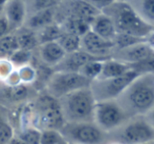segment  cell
Segmentation results:
<instances>
[{"instance_id": "6da1fadb", "label": "cell", "mask_w": 154, "mask_h": 144, "mask_svg": "<svg viewBox=\"0 0 154 144\" xmlns=\"http://www.w3.org/2000/svg\"><path fill=\"white\" fill-rule=\"evenodd\" d=\"M119 98L123 99L119 103L127 115L150 112L154 107V74L137 76Z\"/></svg>"}, {"instance_id": "7a4b0ae2", "label": "cell", "mask_w": 154, "mask_h": 144, "mask_svg": "<svg viewBox=\"0 0 154 144\" xmlns=\"http://www.w3.org/2000/svg\"><path fill=\"white\" fill-rule=\"evenodd\" d=\"M102 12L112 19L118 33L146 39V37L154 30L153 27L143 20L129 2L118 0Z\"/></svg>"}, {"instance_id": "3957f363", "label": "cell", "mask_w": 154, "mask_h": 144, "mask_svg": "<svg viewBox=\"0 0 154 144\" xmlns=\"http://www.w3.org/2000/svg\"><path fill=\"white\" fill-rule=\"evenodd\" d=\"M58 100L66 123L93 122L97 100L90 86L67 94Z\"/></svg>"}, {"instance_id": "277c9868", "label": "cell", "mask_w": 154, "mask_h": 144, "mask_svg": "<svg viewBox=\"0 0 154 144\" xmlns=\"http://www.w3.org/2000/svg\"><path fill=\"white\" fill-rule=\"evenodd\" d=\"M32 107V126L39 130H54L60 132L66 123L59 100L48 94L40 96Z\"/></svg>"}, {"instance_id": "5b68a950", "label": "cell", "mask_w": 154, "mask_h": 144, "mask_svg": "<svg viewBox=\"0 0 154 144\" xmlns=\"http://www.w3.org/2000/svg\"><path fill=\"white\" fill-rule=\"evenodd\" d=\"M90 84L91 81L86 79L80 73L55 71L49 76L46 87L48 95L56 99H60L67 94L90 86Z\"/></svg>"}, {"instance_id": "8992f818", "label": "cell", "mask_w": 154, "mask_h": 144, "mask_svg": "<svg viewBox=\"0 0 154 144\" xmlns=\"http://www.w3.org/2000/svg\"><path fill=\"white\" fill-rule=\"evenodd\" d=\"M137 76L140 75L136 72L130 69L120 77L94 80L90 84V88L97 101L116 100Z\"/></svg>"}, {"instance_id": "52a82bcc", "label": "cell", "mask_w": 154, "mask_h": 144, "mask_svg": "<svg viewBox=\"0 0 154 144\" xmlns=\"http://www.w3.org/2000/svg\"><path fill=\"white\" fill-rule=\"evenodd\" d=\"M127 116L116 100H102L95 103L93 122L102 130H112L122 125Z\"/></svg>"}, {"instance_id": "ba28073f", "label": "cell", "mask_w": 154, "mask_h": 144, "mask_svg": "<svg viewBox=\"0 0 154 144\" xmlns=\"http://www.w3.org/2000/svg\"><path fill=\"white\" fill-rule=\"evenodd\" d=\"M60 133L75 144H101L104 140L103 130L94 122L65 123Z\"/></svg>"}, {"instance_id": "9c48e42d", "label": "cell", "mask_w": 154, "mask_h": 144, "mask_svg": "<svg viewBox=\"0 0 154 144\" xmlns=\"http://www.w3.org/2000/svg\"><path fill=\"white\" fill-rule=\"evenodd\" d=\"M154 140V130L144 119H136L123 130L120 141L123 144H144Z\"/></svg>"}, {"instance_id": "30bf717a", "label": "cell", "mask_w": 154, "mask_h": 144, "mask_svg": "<svg viewBox=\"0 0 154 144\" xmlns=\"http://www.w3.org/2000/svg\"><path fill=\"white\" fill-rule=\"evenodd\" d=\"M81 49L99 59L110 58L116 51L113 41L106 40L90 30L81 37Z\"/></svg>"}, {"instance_id": "8fae6325", "label": "cell", "mask_w": 154, "mask_h": 144, "mask_svg": "<svg viewBox=\"0 0 154 144\" xmlns=\"http://www.w3.org/2000/svg\"><path fill=\"white\" fill-rule=\"evenodd\" d=\"M153 56L154 51L146 41H144V42L136 43V44L126 47V49L116 50L112 54L111 57L130 65L146 60V59L153 57Z\"/></svg>"}, {"instance_id": "7c38bea8", "label": "cell", "mask_w": 154, "mask_h": 144, "mask_svg": "<svg viewBox=\"0 0 154 144\" xmlns=\"http://www.w3.org/2000/svg\"><path fill=\"white\" fill-rule=\"evenodd\" d=\"M26 4L24 0H8L3 8V14L10 24L11 30L23 27L26 20Z\"/></svg>"}, {"instance_id": "4fadbf2b", "label": "cell", "mask_w": 154, "mask_h": 144, "mask_svg": "<svg viewBox=\"0 0 154 144\" xmlns=\"http://www.w3.org/2000/svg\"><path fill=\"white\" fill-rule=\"evenodd\" d=\"M95 59V57H92L88 53H86L83 50H79V51L72 52V53H68L65 55L63 60L57 66H55L56 71H63V72H75L79 73L80 69L83 67L85 63L88 61ZM99 59V58H97Z\"/></svg>"}, {"instance_id": "5bb4252c", "label": "cell", "mask_w": 154, "mask_h": 144, "mask_svg": "<svg viewBox=\"0 0 154 144\" xmlns=\"http://www.w3.org/2000/svg\"><path fill=\"white\" fill-rule=\"evenodd\" d=\"M90 30L106 40L113 41L116 35V29L112 19L105 13L100 12L90 23Z\"/></svg>"}, {"instance_id": "9a60e30c", "label": "cell", "mask_w": 154, "mask_h": 144, "mask_svg": "<svg viewBox=\"0 0 154 144\" xmlns=\"http://www.w3.org/2000/svg\"><path fill=\"white\" fill-rule=\"evenodd\" d=\"M39 54L43 63L51 67L57 66L66 55L65 51L57 41H51L40 44Z\"/></svg>"}, {"instance_id": "2e32d148", "label": "cell", "mask_w": 154, "mask_h": 144, "mask_svg": "<svg viewBox=\"0 0 154 144\" xmlns=\"http://www.w3.org/2000/svg\"><path fill=\"white\" fill-rule=\"evenodd\" d=\"M69 11V16L83 19L89 23H91L93 18L100 13L99 10H97L86 0H70Z\"/></svg>"}, {"instance_id": "e0dca14e", "label": "cell", "mask_w": 154, "mask_h": 144, "mask_svg": "<svg viewBox=\"0 0 154 144\" xmlns=\"http://www.w3.org/2000/svg\"><path fill=\"white\" fill-rule=\"evenodd\" d=\"M130 69H131L129 64L110 57L103 61V67H102L99 79H110V78L120 77L129 72Z\"/></svg>"}, {"instance_id": "ac0fdd59", "label": "cell", "mask_w": 154, "mask_h": 144, "mask_svg": "<svg viewBox=\"0 0 154 144\" xmlns=\"http://www.w3.org/2000/svg\"><path fill=\"white\" fill-rule=\"evenodd\" d=\"M17 42H18L19 50H24V51L32 52L35 47L39 46L38 37L37 33L29 27H20V29L15 30Z\"/></svg>"}, {"instance_id": "d6986e66", "label": "cell", "mask_w": 154, "mask_h": 144, "mask_svg": "<svg viewBox=\"0 0 154 144\" xmlns=\"http://www.w3.org/2000/svg\"><path fill=\"white\" fill-rule=\"evenodd\" d=\"M54 23V12L51 8L36 11L27 21V27L35 32Z\"/></svg>"}, {"instance_id": "ffe728a7", "label": "cell", "mask_w": 154, "mask_h": 144, "mask_svg": "<svg viewBox=\"0 0 154 144\" xmlns=\"http://www.w3.org/2000/svg\"><path fill=\"white\" fill-rule=\"evenodd\" d=\"M143 20L154 27V0H133L129 2Z\"/></svg>"}, {"instance_id": "44dd1931", "label": "cell", "mask_w": 154, "mask_h": 144, "mask_svg": "<svg viewBox=\"0 0 154 144\" xmlns=\"http://www.w3.org/2000/svg\"><path fill=\"white\" fill-rule=\"evenodd\" d=\"M57 42L61 45L66 54L81 50V37L66 30H62V33L58 38Z\"/></svg>"}, {"instance_id": "7402d4cb", "label": "cell", "mask_w": 154, "mask_h": 144, "mask_svg": "<svg viewBox=\"0 0 154 144\" xmlns=\"http://www.w3.org/2000/svg\"><path fill=\"white\" fill-rule=\"evenodd\" d=\"M105 59H92V60L88 61L87 63L83 65L79 73L82 76L88 79L89 81H94V80L99 79L100 75H101L102 67H103V61Z\"/></svg>"}, {"instance_id": "603a6c76", "label": "cell", "mask_w": 154, "mask_h": 144, "mask_svg": "<svg viewBox=\"0 0 154 144\" xmlns=\"http://www.w3.org/2000/svg\"><path fill=\"white\" fill-rule=\"evenodd\" d=\"M36 33H37V37H38L39 45H40L45 42L57 41L62 33V27L61 25H58L54 22L51 24L47 25V27H43V29L39 30Z\"/></svg>"}, {"instance_id": "cb8c5ba5", "label": "cell", "mask_w": 154, "mask_h": 144, "mask_svg": "<svg viewBox=\"0 0 154 144\" xmlns=\"http://www.w3.org/2000/svg\"><path fill=\"white\" fill-rule=\"evenodd\" d=\"M17 50H19V46L14 32L8 33V35L0 38V57L8 58Z\"/></svg>"}, {"instance_id": "d4e9b609", "label": "cell", "mask_w": 154, "mask_h": 144, "mask_svg": "<svg viewBox=\"0 0 154 144\" xmlns=\"http://www.w3.org/2000/svg\"><path fill=\"white\" fill-rule=\"evenodd\" d=\"M41 134H42V130L39 128L35 126H27V127L21 128L17 138H19L26 144H40Z\"/></svg>"}, {"instance_id": "484cf974", "label": "cell", "mask_w": 154, "mask_h": 144, "mask_svg": "<svg viewBox=\"0 0 154 144\" xmlns=\"http://www.w3.org/2000/svg\"><path fill=\"white\" fill-rule=\"evenodd\" d=\"M144 41H146V39L138 38V37L131 36V35H128V34H123V33H116V38L113 39L116 51V50L126 49V47H129L131 45L136 44V43L144 42Z\"/></svg>"}, {"instance_id": "4316f807", "label": "cell", "mask_w": 154, "mask_h": 144, "mask_svg": "<svg viewBox=\"0 0 154 144\" xmlns=\"http://www.w3.org/2000/svg\"><path fill=\"white\" fill-rule=\"evenodd\" d=\"M17 73L20 78V81L22 84H32L36 81L37 79V71L34 66L29 63V64L22 65V66L17 67Z\"/></svg>"}, {"instance_id": "83f0119b", "label": "cell", "mask_w": 154, "mask_h": 144, "mask_svg": "<svg viewBox=\"0 0 154 144\" xmlns=\"http://www.w3.org/2000/svg\"><path fill=\"white\" fill-rule=\"evenodd\" d=\"M65 139L58 130H44L41 134L40 144H65Z\"/></svg>"}, {"instance_id": "f1b7e54d", "label": "cell", "mask_w": 154, "mask_h": 144, "mask_svg": "<svg viewBox=\"0 0 154 144\" xmlns=\"http://www.w3.org/2000/svg\"><path fill=\"white\" fill-rule=\"evenodd\" d=\"M8 59L14 64L15 67L22 66V65L29 64L32 60V52L24 51V50H17L13 55H11Z\"/></svg>"}, {"instance_id": "f546056e", "label": "cell", "mask_w": 154, "mask_h": 144, "mask_svg": "<svg viewBox=\"0 0 154 144\" xmlns=\"http://www.w3.org/2000/svg\"><path fill=\"white\" fill-rule=\"evenodd\" d=\"M130 69L136 72L138 75L154 74V56L135 63V64H130Z\"/></svg>"}, {"instance_id": "4dcf8cb0", "label": "cell", "mask_w": 154, "mask_h": 144, "mask_svg": "<svg viewBox=\"0 0 154 144\" xmlns=\"http://www.w3.org/2000/svg\"><path fill=\"white\" fill-rule=\"evenodd\" d=\"M15 137L12 125L0 117V144H8Z\"/></svg>"}, {"instance_id": "1f68e13d", "label": "cell", "mask_w": 154, "mask_h": 144, "mask_svg": "<svg viewBox=\"0 0 154 144\" xmlns=\"http://www.w3.org/2000/svg\"><path fill=\"white\" fill-rule=\"evenodd\" d=\"M6 95H8V98L15 100V101L23 100L27 96V88L25 87L24 84H19L17 86H12V87L8 86Z\"/></svg>"}, {"instance_id": "d6a6232c", "label": "cell", "mask_w": 154, "mask_h": 144, "mask_svg": "<svg viewBox=\"0 0 154 144\" xmlns=\"http://www.w3.org/2000/svg\"><path fill=\"white\" fill-rule=\"evenodd\" d=\"M16 69L8 58L0 57V81L4 82L6 78Z\"/></svg>"}, {"instance_id": "836d02e7", "label": "cell", "mask_w": 154, "mask_h": 144, "mask_svg": "<svg viewBox=\"0 0 154 144\" xmlns=\"http://www.w3.org/2000/svg\"><path fill=\"white\" fill-rule=\"evenodd\" d=\"M58 0H32V8L35 12L41 10H47V8H53L56 5Z\"/></svg>"}, {"instance_id": "e575fe53", "label": "cell", "mask_w": 154, "mask_h": 144, "mask_svg": "<svg viewBox=\"0 0 154 144\" xmlns=\"http://www.w3.org/2000/svg\"><path fill=\"white\" fill-rule=\"evenodd\" d=\"M86 1L89 2L92 6H94L100 12H102V11H104L106 8L111 5L112 3H114L118 0H86Z\"/></svg>"}, {"instance_id": "d590c367", "label": "cell", "mask_w": 154, "mask_h": 144, "mask_svg": "<svg viewBox=\"0 0 154 144\" xmlns=\"http://www.w3.org/2000/svg\"><path fill=\"white\" fill-rule=\"evenodd\" d=\"M11 27H10V24H8V20H6L5 16H4L3 12L2 14H0V38L5 35H8V33H11Z\"/></svg>"}, {"instance_id": "8d00e7d4", "label": "cell", "mask_w": 154, "mask_h": 144, "mask_svg": "<svg viewBox=\"0 0 154 144\" xmlns=\"http://www.w3.org/2000/svg\"><path fill=\"white\" fill-rule=\"evenodd\" d=\"M146 42L150 45L151 49L154 51V30L148 35V36L146 37Z\"/></svg>"}, {"instance_id": "74e56055", "label": "cell", "mask_w": 154, "mask_h": 144, "mask_svg": "<svg viewBox=\"0 0 154 144\" xmlns=\"http://www.w3.org/2000/svg\"><path fill=\"white\" fill-rule=\"evenodd\" d=\"M8 144H26L25 142H23L22 140H20V139L19 138H17L16 136L14 137V138L12 139V140H11V142L8 143Z\"/></svg>"}, {"instance_id": "f35d334b", "label": "cell", "mask_w": 154, "mask_h": 144, "mask_svg": "<svg viewBox=\"0 0 154 144\" xmlns=\"http://www.w3.org/2000/svg\"><path fill=\"white\" fill-rule=\"evenodd\" d=\"M119 1H124V2H131L133 0H119Z\"/></svg>"}, {"instance_id": "ab89813d", "label": "cell", "mask_w": 154, "mask_h": 144, "mask_svg": "<svg viewBox=\"0 0 154 144\" xmlns=\"http://www.w3.org/2000/svg\"><path fill=\"white\" fill-rule=\"evenodd\" d=\"M151 112H152V119H153V121H154V107L151 110Z\"/></svg>"}, {"instance_id": "60d3db41", "label": "cell", "mask_w": 154, "mask_h": 144, "mask_svg": "<svg viewBox=\"0 0 154 144\" xmlns=\"http://www.w3.org/2000/svg\"><path fill=\"white\" fill-rule=\"evenodd\" d=\"M144 144H152V142H148V143H144Z\"/></svg>"}, {"instance_id": "b9f144b4", "label": "cell", "mask_w": 154, "mask_h": 144, "mask_svg": "<svg viewBox=\"0 0 154 144\" xmlns=\"http://www.w3.org/2000/svg\"><path fill=\"white\" fill-rule=\"evenodd\" d=\"M72 144H75V143H72Z\"/></svg>"}]
</instances>
